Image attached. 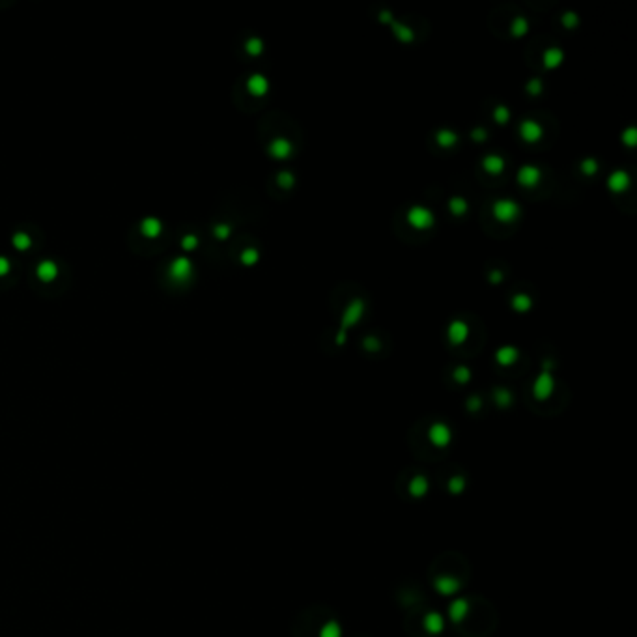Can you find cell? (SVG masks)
Returning a JSON list of instances; mask_svg holds the SVG:
<instances>
[{
	"label": "cell",
	"mask_w": 637,
	"mask_h": 637,
	"mask_svg": "<svg viewBox=\"0 0 637 637\" xmlns=\"http://www.w3.org/2000/svg\"><path fill=\"white\" fill-rule=\"evenodd\" d=\"M491 213L495 217V221L507 224V222H514L520 217L521 206L512 198H499L491 206Z\"/></svg>",
	"instance_id": "obj_1"
},
{
	"label": "cell",
	"mask_w": 637,
	"mask_h": 637,
	"mask_svg": "<svg viewBox=\"0 0 637 637\" xmlns=\"http://www.w3.org/2000/svg\"><path fill=\"white\" fill-rule=\"evenodd\" d=\"M405 219H407V224L413 226L415 230H428V228L434 226L435 215L430 208H424V206H411V208L407 209Z\"/></svg>",
	"instance_id": "obj_2"
},
{
	"label": "cell",
	"mask_w": 637,
	"mask_h": 637,
	"mask_svg": "<svg viewBox=\"0 0 637 637\" xmlns=\"http://www.w3.org/2000/svg\"><path fill=\"white\" fill-rule=\"evenodd\" d=\"M365 306H367L365 305V301L359 299V297L349 301L348 305H346V308H344L342 320H340V329H338V331L348 335L349 327H353V325H357L359 322H361L362 314H365Z\"/></svg>",
	"instance_id": "obj_3"
},
{
	"label": "cell",
	"mask_w": 637,
	"mask_h": 637,
	"mask_svg": "<svg viewBox=\"0 0 637 637\" xmlns=\"http://www.w3.org/2000/svg\"><path fill=\"white\" fill-rule=\"evenodd\" d=\"M168 277H170V281H174L176 284H185L187 281H191V277H193V263H191L189 258H185V256L176 258V260L170 263V267H168Z\"/></svg>",
	"instance_id": "obj_4"
},
{
	"label": "cell",
	"mask_w": 637,
	"mask_h": 637,
	"mask_svg": "<svg viewBox=\"0 0 637 637\" xmlns=\"http://www.w3.org/2000/svg\"><path fill=\"white\" fill-rule=\"evenodd\" d=\"M516 179H518V184L521 187H525V189H533L536 185L540 184V179H542V170H540L536 165H523L518 170L516 174Z\"/></svg>",
	"instance_id": "obj_5"
},
{
	"label": "cell",
	"mask_w": 637,
	"mask_h": 637,
	"mask_svg": "<svg viewBox=\"0 0 637 637\" xmlns=\"http://www.w3.org/2000/svg\"><path fill=\"white\" fill-rule=\"evenodd\" d=\"M447 337L454 346L464 344L467 340V337H469V325L464 320H452L447 327Z\"/></svg>",
	"instance_id": "obj_6"
},
{
	"label": "cell",
	"mask_w": 637,
	"mask_h": 637,
	"mask_svg": "<svg viewBox=\"0 0 637 637\" xmlns=\"http://www.w3.org/2000/svg\"><path fill=\"white\" fill-rule=\"evenodd\" d=\"M520 136L529 144H534L544 136V127L534 120H523L520 123Z\"/></svg>",
	"instance_id": "obj_7"
},
{
	"label": "cell",
	"mask_w": 637,
	"mask_h": 637,
	"mask_svg": "<svg viewBox=\"0 0 637 637\" xmlns=\"http://www.w3.org/2000/svg\"><path fill=\"white\" fill-rule=\"evenodd\" d=\"M267 152L273 159H288L292 152H294V146H292V142L288 139H284V136H277L273 141L269 142V148H267Z\"/></svg>",
	"instance_id": "obj_8"
},
{
	"label": "cell",
	"mask_w": 637,
	"mask_h": 637,
	"mask_svg": "<svg viewBox=\"0 0 637 637\" xmlns=\"http://www.w3.org/2000/svg\"><path fill=\"white\" fill-rule=\"evenodd\" d=\"M553 387H555V381H553L552 372H545L544 370V372L536 378V381H534V394H536V398L540 400L548 398L553 392Z\"/></svg>",
	"instance_id": "obj_9"
},
{
	"label": "cell",
	"mask_w": 637,
	"mask_h": 637,
	"mask_svg": "<svg viewBox=\"0 0 637 637\" xmlns=\"http://www.w3.org/2000/svg\"><path fill=\"white\" fill-rule=\"evenodd\" d=\"M630 187V174L624 170H615L609 174V178H607V189L611 191V193H624L626 189Z\"/></svg>",
	"instance_id": "obj_10"
},
{
	"label": "cell",
	"mask_w": 637,
	"mask_h": 637,
	"mask_svg": "<svg viewBox=\"0 0 637 637\" xmlns=\"http://www.w3.org/2000/svg\"><path fill=\"white\" fill-rule=\"evenodd\" d=\"M247 90L254 98H263L265 94L269 92V80L265 79L262 73H254L247 80Z\"/></svg>",
	"instance_id": "obj_11"
},
{
	"label": "cell",
	"mask_w": 637,
	"mask_h": 637,
	"mask_svg": "<svg viewBox=\"0 0 637 637\" xmlns=\"http://www.w3.org/2000/svg\"><path fill=\"white\" fill-rule=\"evenodd\" d=\"M563 62H564V53L559 49V47H550V49H545L544 55H542L544 69H557Z\"/></svg>",
	"instance_id": "obj_12"
},
{
	"label": "cell",
	"mask_w": 637,
	"mask_h": 637,
	"mask_svg": "<svg viewBox=\"0 0 637 637\" xmlns=\"http://www.w3.org/2000/svg\"><path fill=\"white\" fill-rule=\"evenodd\" d=\"M518 357H520V349L514 348V346H501V348L495 351V361L503 367H510V365H514L518 361Z\"/></svg>",
	"instance_id": "obj_13"
},
{
	"label": "cell",
	"mask_w": 637,
	"mask_h": 637,
	"mask_svg": "<svg viewBox=\"0 0 637 637\" xmlns=\"http://www.w3.org/2000/svg\"><path fill=\"white\" fill-rule=\"evenodd\" d=\"M482 166H484V170L488 172V174L499 176V174L505 170V159H503L501 155H497V153H490V155H486L484 159H482Z\"/></svg>",
	"instance_id": "obj_14"
},
{
	"label": "cell",
	"mask_w": 637,
	"mask_h": 637,
	"mask_svg": "<svg viewBox=\"0 0 637 637\" xmlns=\"http://www.w3.org/2000/svg\"><path fill=\"white\" fill-rule=\"evenodd\" d=\"M460 136L454 133L452 129H439L435 133V142L439 148H454L458 144Z\"/></svg>",
	"instance_id": "obj_15"
},
{
	"label": "cell",
	"mask_w": 637,
	"mask_h": 637,
	"mask_svg": "<svg viewBox=\"0 0 637 637\" xmlns=\"http://www.w3.org/2000/svg\"><path fill=\"white\" fill-rule=\"evenodd\" d=\"M389 25H391V28H392V34L398 37L402 43H411L413 39H415V32L411 30L410 26H405L404 23H398V21H394V19H392Z\"/></svg>",
	"instance_id": "obj_16"
},
{
	"label": "cell",
	"mask_w": 637,
	"mask_h": 637,
	"mask_svg": "<svg viewBox=\"0 0 637 637\" xmlns=\"http://www.w3.org/2000/svg\"><path fill=\"white\" fill-rule=\"evenodd\" d=\"M37 277H39V281L43 282H51L55 281L56 275H58V267H56L55 262H51V260H45L37 265Z\"/></svg>",
	"instance_id": "obj_17"
},
{
	"label": "cell",
	"mask_w": 637,
	"mask_h": 637,
	"mask_svg": "<svg viewBox=\"0 0 637 637\" xmlns=\"http://www.w3.org/2000/svg\"><path fill=\"white\" fill-rule=\"evenodd\" d=\"M161 230H163V224H161V221L153 219V217H148V219H144V221H142V224H141L142 236H146V238H150V239L157 238V236L161 234Z\"/></svg>",
	"instance_id": "obj_18"
},
{
	"label": "cell",
	"mask_w": 637,
	"mask_h": 637,
	"mask_svg": "<svg viewBox=\"0 0 637 637\" xmlns=\"http://www.w3.org/2000/svg\"><path fill=\"white\" fill-rule=\"evenodd\" d=\"M512 308L520 314L529 312V310L533 308V299L527 294H516L514 297H512Z\"/></svg>",
	"instance_id": "obj_19"
},
{
	"label": "cell",
	"mask_w": 637,
	"mask_h": 637,
	"mask_svg": "<svg viewBox=\"0 0 637 637\" xmlns=\"http://www.w3.org/2000/svg\"><path fill=\"white\" fill-rule=\"evenodd\" d=\"M448 209H450V213H452L454 217H462V215L467 213L469 206H467L466 198H462V196H452V198L448 200Z\"/></svg>",
	"instance_id": "obj_20"
},
{
	"label": "cell",
	"mask_w": 637,
	"mask_h": 637,
	"mask_svg": "<svg viewBox=\"0 0 637 637\" xmlns=\"http://www.w3.org/2000/svg\"><path fill=\"white\" fill-rule=\"evenodd\" d=\"M527 32H529V21L525 17H521V15L514 17L512 25H510V34L514 37H523Z\"/></svg>",
	"instance_id": "obj_21"
},
{
	"label": "cell",
	"mask_w": 637,
	"mask_h": 637,
	"mask_svg": "<svg viewBox=\"0 0 637 637\" xmlns=\"http://www.w3.org/2000/svg\"><path fill=\"white\" fill-rule=\"evenodd\" d=\"M245 51L251 56H260L263 53V41L260 37H251V39H247L245 43Z\"/></svg>",
	"instance_id": "obj_22"
},
{
	"label": "cell",
	"mask_w": 637,
	"mask_h": 637,
	"mask_svg": "<svg viewBox=\"0 0 637 637\" xmlns=\"http://www.w3.org/2000/svg\"><path fill=\"white\" fill-rule=\"evenodd\" d=\"M277 184L281 185L282 189H292L295 185V176L290 170H282L277 174Z\"/></svg>",
	"instance_id": "obj_23"
},
{
	"label": "cell",
	"mask_w": 637,
	"mask_h": 637,
	"mask_svg": "<svg viewBox=\"0 0 637 637\" xmlns=\"http://www.w3.org/2000/svg\"><path fill=\"white\" fill-rule=\"evenodd\" d=\"M493 120H495V123H499V125L509 123L510 122V109L509 107H507V105H499V107H495V111H493Z\"/></svg>",
	"instance_id": "obj_24"
},
{
	"label": "cell",
	"mask_w": 637,
	"mask_h": 637,
	"mask_svg": "<svg viewBox=\"0 0 637 637\" xmlns=\"http://www.w3.org/2000/svg\"><path fill=\"white\" fill-rule=\"evenodd\" d=\"M30 245H32V239L28 238V234L19 232L13 236V247H15L17 251H26Z\"/></svg>",
	"instance_id": "obj_25"
},
{
	"label": "cell",
	"mask_w": 637,
	"mask_h": 637,
	"mask_svg": "<svg viewBox=\"0 0 637 637\" xmlns=\"http://www.w3.org/2000/svg\"><path fill=\"white\" fill-rule=\"evenodd\" d=\"M579 168H581V172L585 174V176H595L596 172H598V168H600V165H598V161H596V159H593V157H587V159L581 161Z\"/></svg>",
	"instance_id": "obj_26"
},
{
	"label": "cell",
	"mask_w": 637,
	"mask_h": 637,
	"mask_svg": "<svg viewBox=\"0 0 637 637\" xmlns=\"http://www.w3.org/2000/svg\"><path fill=\"white\" fill-rule=\"evenodd\" d=\"M258 260H260V252L256 249H252V247H249V249L241 252V263L243 265H254Z\"/></svg>",
	"instance_id": "obj_27"
},
{
	"label": "cell",
	"mask_w": 637,
	"mask_h": 637,
	"mask_svg": "<svg viewBox=\"0 0 637 637\" xmlns=\"http://www.w3.org/2000/svg\"><path fill=\"white\" fill-rule=\"evenodd\" d=\"M622 142H624L628 148H633L637 144V129L635 127H628L622 131Z\"/></svg>",
	"instance_id": "obj_28"
},
{
	"label": "cell",
	"mask_w": 637,
	"mask_h": 637,
	"mask_svg": "<svg viewBox=\"0 0 637 637\" xmlns=\"http://www.w3.org/2000/svg\"><path fill=\"white\" fill-rule=\"evenodd\" d=\"M561 21H563V25L566 26L568 30H572V28H576V26L579 25V17H577V13H574V12L563 13Z\"/></svg>",
	"instance_id": "obj_29"
},
{
	"label": "cell",
	"mask_w": 637,
	"mask_h": 637,
	"mask_svg": "<svg viewBox=\"0 0 637 637\" xmlns=\"http://www.w3.org/2000/svg\"><path fill=\"white\" fill-rule=\"evenodd\" d=\"M525 90H527L529 96H540L542 90H544V84H542V80L540 79H531L529 82H527Z\"/></svg>",
	"instance_id": "obj_30"
},
{
	"label": "cell",
	"mask_w": 637,
	"mask_h": 637,
	"mask_svg": "<svg viewBox=\"0 0 637 637\" xmlns=\"http://www.w3.org/2000/svg\"><path fill=\"white\" fill-rule=\"evenodd\" d=\"M230 232H232V228H230V224H226V222H221V224H217V226L213 228V236L217 239H221V241L228 239Z\"/></svg>",
	"instance_id": "obj_31"
},
{
	"label": "cell",
	"mask_w": 637,
	"mask_h": 637,
	"mask_svg": "<svg viewBox=\"0 0 637 637\" xmlns=\"http://www.w3.org/2000/svg\"><path fill=\"white\" fill-rule=\"evenodd\" d=\"M196 247H198V238L196 236H185L181 239V249L184 251H195Z\"/></svg>",
	"instance_id": "obj_32"
},
{
	"label": "cell",
	"mask_w": 637,
	"mask_h": 637,
	"mask_svg": "<svg viewBox=\"0 0 637 637\" xmlns=\"http://www.w3.org/2000/svg\"><path fill=\"white\" fill-rule=\"evenodd\" d=\"M454 378L458 381H462V383H466V381H469V378H471V370L467 367H458L454 370Z\"/></svg>",
	"instance_id": "obj_33"
},
{
	"label": "cell",
	"mask_w": 637,
	"mask_h": 637,
	"mask_svg": "<svg viewBox=\"0 0 637 637\" xmlns=\"http://www.w3.org/2000/svg\"><path fill=\"white\" fill-rule=\"evenodd\" d=\"M362 346H365V349H368V351H378V349H380V340L376 337H367L362 340Z\"/></svg>",
	"instance_id": "obj_34"
},
{
	"label": "cell",
	"mask_w": 637,
	"mask_h": 637,
	"mask_svg": "<svg viewBox=\"0 0 637 637\" xmlns=\"http://www.w3.org/2000/svg\"><path fill=\"white\" fill-rule=\"evenodd\" d=\"M471 139L475 142H484L488 139V131L484 127H475L471 131Z\"/></svg>",
	"instance_id": "obj_35"
},
{
	"label": "cell",
	"mask_w": 637,
	"mask_h": 637,
	"mask_svg": "<svg viewBox=\"0 0 637 637\" xmlns=\"http://www.w3.org/2000/svg\"><path fill=\"white\" fill-rule=\"evenodd\" d=\"M503 279H505V275H503V271L499 269L490 271V275H488V281H490L491 284H499V282H503Z\"/></svg>",
	"instance_id": "obj_36"
},
{
	"label": "cell",
	"mask_w": 637,
	"mask_h": 637,
	"mask_svg": "<svg viewBox=\"0 0 637 637\" xmlns=\"http://www.w3.org/2000/svg\"><path fill=\"white\" fill-rule=\"evenodd\" d=\"M10 267H12V265H10V260L4 258V256H0V277L8 275V273H10Z\"/></svg>",
	"instance_id": "obj_37"
},
{
	"label": "cell",
	"mask_w": 637,
	"mask_h": 637,
	"mask_svg": "<svg viewBox=\"0 0 637 637\" xmlns=\"http://www.w3.org/2000/svg\"><path fill=\"white\" fill-rule=\"evenodd\" d=\"M378 19H380V23H385V25H389V23H391V21H392V19H394V17H392V13H391V12H387V10H383V12L380 13V17H378Z\"/></svg>",
	"instance_id": "obj_38"
}]
</instances>
